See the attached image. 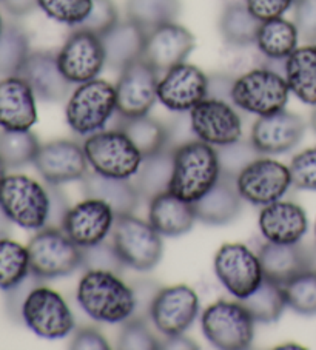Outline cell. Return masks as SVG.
I'll return each instance as SVG.
<instances>
[{"label": "cell", "instance_id": "cell-43", "mask_svg": "<svg viewBox=\"0 0 316 350\" xmlns=\"http://www.w3.org/2000/svg\"><path fill=\"white\" fill-rule=\"evenodd\" d=\"M118 347L124 350H155L161 347L153 332L150 330L147 319L130 318L122 323Z\"/></svg>", "mask_w": 316, "mask_h": 350}, {"label": "cell", "instance_id": "cell-45", "mask_svg": "<svg viewBox=\"0 0 316 350\" xmlns=\"http://www.w3.org/2000/svg\"><path fill=\"white\" fill-rule=\"evenodd\" d=\"M119 22V11L113 0H93L88 16L82 23L71 29H83L102 38Z\"/></svg>", "mask_w": 316, "mask_h": 350}, {"label": "cell", "instance_id": "cell-13", "mask_svg": "<svg viewBox=\"0 0 316 350\" xmlns=\"http://www.w3.org/2000/svg\"><path fill=\"white\" fill-rule=\"evenodd\" d=\"M157 83L159 73L145 59H137L124 70L116 87L118 114L120 118L131 119L147 116L157 100Z\"/></svg>", "mask_w": 316, "mask_h": 350}, {"label": "cell", "instance_id": "cell-32", "mask_svg": "<svg viewBox=\"0 0 316 350\" xmlns=\"http://www.w3.org/2000/svg\"><path fill=\"white\" fill-rule=\"evenodd\" d=\"M173 176V150H162L142 159L135 176V187L141 199L150 202L155 196L168 191Z\"/></svg>", "mask_w": 316, "mask_h": 350}, {"label": "cell", "instance_id": "cell-38", "mask_svg": "<svg viewBox=\"0 0 316 350\" xmlns=\"http://www.w3.org/2000/svg\"><path fill=\"white\" fill-rule=\"evenodd\" d=\"M39 148V139L31 130L0 131V159L7 168H19L34 162Z\"/></svg>", "mask_w": 316, "mask_h": 350}, {"label": "cell", "instance_id": "cell-12", "mask_svg": "<svg viewBox=\"0 0 316 350\" xmlns=\"http://www.w3.org/2000/svg\"><path fill=\"white\" fill-rule=\"evenodd\" d=\"M290 185L291 176L289 167L272 158L259 156L236 174V187L241 198L258 207L282 199Z\"/></svg>", "mask_w": 316, "mask_h": 350}, {"label": "cell", "instance_id": "cell-37", "mask_svg": "<svg viewBox=\"0 0 316 350\" xmlns=\"http://www.w3.org/2000/svg\"><path fill=\"white\" fill-rule=\"evenodd\" d=\"M29 38L14 22L3 23L0 31V76H19L29 56Z\"/></svg>", "mask_w": 316, "mask_h": 350}, {"label": "cell", "instance_id": "cell-4", "mask_svg": "<svg viewBox=\"0 0 316 350\" xmlns=\"http://www.w3.org/2000/svg\"><path fill=\"white\" fill-rule=\"evenodd\" d=\"M0 205L13 224L22 228L38 232L48 226L51 207L48 187L25 174H10L2 180Z\"/></svg>", "mask_w": 316, "mask_h": 350}, {"label": "cell", "instance_id": "cell-7", "mask_svg": "<svg viewBox=\"0 0 316 350\" xmlns=\"http://www.w3.org/2000/svg\"><path fill=\"white\" fill-rule=\"evenodd\" d=\"M290 88L285 77L272 66H259L236 77L232 90V104L242 111L269 116L281 111L289 102Z\"/></svg>", "mask_w": 316, "mask_h": 350}, {"label": "cell", "instance_id": "cell-59", "mask_svg": "<svg viewBox=\"0 0 316 350\" xmlns=\"http://www.w3.org/2000/svg\"><path fill=\"white\" fill-rule=\"evenodd\" d=\"M310 126H312V130L315 131V135H316V105L313 108L312 114H310Z\"/></svg>", "mask_w": 316, "mask_h": 350}, {"label": "cell", "instance_id": "cell-48", "mask_svg": "<svg viewBox=\"0 0 316 350\" xmlns=\"http://www.w3.org/2000/svg\"><path fill=\"white\" fill-rule=\"evenodd\" d=\"M293 21L300 38L316 44V0H295Z\"/></svg>", "mask_w": 316, "mask_h": 350}, {"label": "cell", "instance_id": "cell-21", "mask_svg": "<svg viewBox=\"0 0 316 350\" xmlns=\"http://www.w3.org/2000/svg\"><path fill=\"white\" fill-rule=\"evenodd\" d=\"M193 34L184 25L170 22L147 34L142 59L157 73H166L176 65L184 64L194 50Z\"/></svg>", "mask_w": 316, "mask_h": 350}, {"label": "cell", "instance_id": "cell-62", "mask_svg": "<svg viewBox=\"0 0 316 350\" xmlns=\"http://www.w3.org/2000/svg\"><path fill=\"white\" fill-rule=\"evenodd\" d=\"M315 237H316V222H315Z\"/></svg>", "mask_w": 316, "mask_h": 350}, {"label": "cell", "instance_id": "cell-10", "mask_svg": "<svg viewBox=\"0 0 316 350\" xmlns=\"http://www.w3.org/2000/svg\"><path fill=\"white\" fill-rule=\"evenodd\" d=\"M22 321L45 340H60L75 330V317L65 298L45 286H36L22 307Z\"/></svg>", "mask_w": 316, "mask_h": 350}, {"label": "cell", "instance_id": "cell-50", "mask_svg": "<svg viewBox=\"0 0 316 350\" xmlns=\"http://www.w3.org/2000/svg\"><path fill=\"white\" fill-rule=\"evenodd\" d=\"M131 288H133V293H135V299H136L135 313H133L131 318L148 319L151 306H153L156 295L159 293L162 287L159 284H156L155 281L139 280L137 282H135V284L131 286Z\"/></svg>", "mask_w": 316, "mask_h": 350}, {"label": "cell", "instance_id": "cell-17", "mask_svg": "<svg viewBox=\"0 0 316 350\" xmlns=\"http://www.w3.org/2000/svg\"><path fill=\"white\" fill-rule=\"evenodd\" d=\"M33 164L47 184L57 187L82 180L90 172L83 147L70 139H57L40 146Z\"/></svg>", "mask_w": 316, "mask_h": 350}, {"label": "cell", "instance_id": "cell-57", "mask_svg": "<svg viewBox=\"0 0 316 350\" xmlns=\"http://www.w3.org/2000/svg\"><path fill=\"white\" fill-rule=\"evenodd\" d=\"M11 226H13V221L8 218V215L5 213L3 207L0 205V239H5L10 237Z\"/></svg>", "mask_w": 316, "mask_h": 350}, {"label": "cell", "instance_id": "cell-39", "mask_svg": "<svg viewBox=\"0 0 316 350\" xmlns=\"http://www.w3.org/2000/svg\"><path fill=\"white\" fill-rule=\"evenodd\" d=\"M29 273L31 270L27 247L8 238L0 239V288L8 291Z\"/></svg>", "mask_w": 316, "mask_h": 350}, {"label": "cell", "instance_id": "cell-51", "mask_svg": "<svg viewBox=\"0 0 316 350\" xmlns=\"http://www.w3.org/2000/svg\"><path fill=\"white\" fill-rule=\"evenodd\" d=\"M250 13L261 22L282 17L293 7L295 0H244Z\"/></svg>", "mask_w": 316, "mask_h": 350}, {"label": "cell", "instance_id": "cell-24", "mask_svg": "<svg viewBox=\"0 0 316 350\" xmlns=\"http://www.w3.org/2000/svg\"><path fill=\"white\" fill-rule=\"evenodd\" d=\"M36 94L21 76L0 81V126L3 130H31L38 122Z\"/></svg>", "mask_w": 316, "mask_h": 350}, {"label": "cell", "instance_id": "cell-34", "mask_svg": "<svg viewBox=\"0 0 316 350\" xmlns=\"http://www.w3.org/2000/svg\"><path fill=\"white\" fill-rule=\"evenodd\" d=\"M122 119V122L119 124L118 129L122 130L130 137V141L135 144L142 158H147V156L159 153L167 148L170 130L159 120L150 118L148 114L131 119Z\"/></svg>", "mask_w": 316, "mask_h": 350}, {"label": "cell", "instance_id": "cell-23", "mask_svg": "<svg viewBox=\"0 0 316 350\" xmlns=\"http://www.w3.org/2000/svg\"><path fill=\"white\" fill-rule=\"evenodd\" d=\"M258 226L269 243L295 244L307 233L308 219L301 205L279 199L261 208Z\"/></svg>", "mask_w": 316, "mask_h": 350}, {"label": "cell", "instance_id": "cell-25", "mask_svg": "<svg viewBox=\"0 0 316 350\" xmlns=\"http://www.w3.org/2000/svg\"><path fill=\"white\" fill-rule=\"evenodd\" d=\"M242 201L244 199L236 187V176L221 172L216 184L193 205L198 221L209 226H226L238 218Z\"/></svg>", "mask_w": 316, "mask_h": 350}, {"label": "cell", "instance_id": "cell-28", "mask_svg": "<svg viewBox=\"0 0 316 350\" xmlns=\"http://www.w3.org/2000/svg\"><path fill=\"white\" fill-rule=\"evenodd\" d=\"M81 183L85 198H96L108 204L116 218L135 213L141 201L135 183L130 179L103 176L91 170L85 174Z\"/></svg>", "mask_w": 316, "mask_h": 350}, {"label": "cell", "instance_id": "cell-3", "mask_svg": "<svg viewBox=\"0 0 316 350\" xmlns=\"http://www.w3.org/2000/svg\"><path fill=\"white\" fill-rule=\"evenodd\" d=\"M118 111L116 87L103 79L79 83L65 107V119L79 136H90L105 129Z\"/></svg>", "mask_w": 316, "mask_h": 350}, {"label": "cell", "instance_id": "cell-14", "mask_svg": "<svg viewBox=\"0 0 316 350\" xmlns=\"http://www.w3.org/2000/svg\"><path fill=\"white\" fill-rule=\"evenodd\" d=\"M192 133L199 141L224 147L242 137V119L232 102L207 98L190 110Z\"/></svg>", "mask_w": 316, "mask_h": 350}, {"label": "cell", "instance_id": "cell-19", "mask_svg": "<svg viewBox=\"0 0 316 350\" xmlns=\"http://www.w3.org/2000/svg\"><path fill=\"white\" fill-rule=\"evenodd\" d=\"M116 215L108 204L96 198H85L70 207L62 221V230L82 249L107 241L113 232Z\"/></svg>", "mask_w": 316, "mask_h": 350}, {"label": "cell", "instance_id": "cell-55", "mask_svg": "<svg viewBox=\"0 0 316 350\" xmlns=\"http://www.w3.org/2000/svg\"><path fill=\"white\" fill-rule=\"evenodd\" d=\"M0 2L11 16L16 17L27 16L33 13L36 8H39L38 0H0Z\"/></svg>", "mask_w": 316, "mask_h": 350}, {"label": "cell", "instance_id": "cell-53", "mask_svg": "<svg viewBox=\"0 0 316 350\" xmlns=\"http://www.w3.org/2000/svg\"><path fill=\"white\" fill-rule=\"evenodd\" d=\"M235 77L222 73H215L209 76V93H207V98L211 99H221L232 102V90H233Z\"/></svg>", "mask_w": 316, "mask_h": 350}, {"label": "cell", "instance_id": "cell-26", "mask_svg": "<svg viewBox=\"0 0 316 350\" xmlns=\"http://www.w3.org/2000/svg\"><path fill=\"white\" fill-rule=\"evenodd\" d=\"M196 221L194 205L172 191H163L150 201L148 222L161 237H182L192 230Z\"/></svg>", "mask_w": 316, "mask_h": 350}, {"label": "cell", "instance_id": "cell-6", "mask_svg": "<svg viewBox=\"0 0 316 350\" xmlns=\"http://www.w3.org/2000/svg\"><path fill=\"white\" fill-rule=\"evenodd\" d=\"M82 147L91 170L103 176L135 178L144 159L120 129L93 133L87 136Z\"/></svg>", "mask_w": 316, "mask_h": 350}, {"label": "cell", "instance_id": "cell-35", "mask_svg": "<svg viewBox=\"0 0 316 350\" xmlns=\"http://www.w3.org/2000/svg\"><path fill=\"white\" fill-rule=\"evenodd\" d=\"M261 23L263 22L250 13L246 2H230L221 14L220 31L226 44H254Z\"/></svg>", "mask_w": 316, "mask_h": 350}, {"label": "cell", "instance_id": "cell-1", "mask_svg": "<svg viewBox=\"0 0 316 350\" xmlns=\"http://www.w3.org/2000/svg\"><path fill=\"white\" fill-rule=\"evenodd\" d=\"M76 299L90 318L99 323H125L135 313L133 288L119 275L103 270H87L77 284Z\"/></svg>", "mask_w": 316, "mask_h": 350}, {"label": "cell", "instance_id": "cell-54", "mask_svg": "<svg viewBox=\"0 0 316 350\" xmlns=\"http://www.w3.org/2000/svg\"><path fill=\"white\" fill-rule=\"evenodd\" d=\"M48 191H50L51 207H50V219H48L47 227H62V221L66 212L70 210V204L62 191L57 189V185L48 184Z\"/></svg>", "mask_w": 316, "mask_h": 350}, {"label": "cell", "instance_id": "cell-22", "mask_svg": "<svg viewBox=\"0 0 316 350\" xmlns=\"http://www.w3.org/2000/svg\"><path fill=\"white\" fill-rule=\"evenodd\" d=\"M19 76L31 87L36 98L44 102H60L70 94L71 82L60 70L57 53H29Z\"/></svg>", "mask_w": 316, "mask_h": 350}, {"label": "cell", "instance_id": "cell-15", "mask_svg": "<svg viewBox=\"0 0 316 350\" xmlns=\"http://www.w3.org/2000/svg\"><path fill=\"white\" fill-rule=\"evenodd\" d=\"M59 66L71 83H85L97 79L105 66L102 39L83 29H71L57 53Z\"/></svg>", "mask_w": 316, "mask_h": 350}, {"label": "cell", "instance_id": "cell-11", "mask_svg": "<svg viewBox=\"0 0 316 350\" xmlns=\"http://www.w3.org/2000/svg\"><path fill=\"white\" fill-rule=\"evenodd\" d=\"M213 269L221 284L239 301L247 298L264 278L258 253L241 243L221 245L215 255Z\"/></svg>", "mask_w": 316, "mask_h": 350}, {"label": "cell", "instance_id": "cell-42", "mask_svg": "<svg viewBox=\"0 0 316 350\" xmlns=\"http://www.w3.org/2000/svg\"><path fill=\"white\" fill-rule=\"evenodd\" d=\"M38 5L54 22L75 28L88 16L93 0H38Z\"/></svg>", "mask_w": 316, "mask_h": 350}, {"label": "cell", "instance_id": "cell-8", "mask_svg": "<svg viewBox=\"0 0 316 350\" xmlns=\"http://www.w3.org/2000/svg\"><path fill=\"white\" fill-rule=\"evenodd\" d=\"M254 319L241 303L220 299L200 315V327L211 346L222 350H244L254 340Z\"/></svg>", "mask_w": 316, "mask_h": 350}, {"label": "cell", "instance_id": "cell-2", "mask_svg": "<svg viewBox=\"0 0 316 350\" xmlns=\"http://www.w3.org/2000/svg\"><path fill=\"white\" fill-rule=\"evenodd\" d=\"M221 176L218 152L210 144L188 141L173 148V176L168 191L187 202H196Z\"/></svg>", "mask_w": 316, "mask_h": 350}, {"label": "cell", "instance_id": "cell-33", "mask_svg": "<svg viewBox=\"0 0 316 350\" xmlns=\"http://www.w3.org/2000/svg\"><path fill=\"white\" fill-rule=\"evenodd\" d=\"M241 303L254 321L263 324L276 323L287 307L282 284L267 276L263 278L261 284L247 298L241 299Z\"/></svg>", "mask_w": 316, "mask_h": 350}, {"label": "cell", "instance_id": "cell-30", "mask_svg": "<svg viewBox=\"0 0 316 350\" xmlns=\"http://www.w3.org/2000/svg\"><path fill=\"white\" fill-rule=\"evenodd\" d=\"M284 77L290 93L307 105H316V44L298 46L284 60Z\"/></svg>", "mask_w": 316, "mask_h": 350}, {"label": "cell", "instance_id": "cell-44", "mask_svg": "<svg viewBox=\"0 0 316 350\" xmlns=\"http://www.w3.org/2000/svg\"><path fill=\"white\" fill-rule=\"evenodd\" d=\"M216 152L218 158H220L221 172L232 174V176H236L250 162L258 159L261 156L258 150L254 148L252 141L244 142L241 139L233 144H228V146L218 147Z\"/></svg>", "mask_w": 316, "mask_h": 350}, {"label": "cell", "instance_id": "cell-5", "mask_svg": "<svg viewBox=\"0 0 316 350\" xmlns=\"http://www.w3.org/2000/svg\"><path fill=\"white\" fill-rule=\"evenodd\" d=\"M29 270L40 280L68 276L82 267L83 250L68 238L62 228L44 227L27 245Z\"/></svg>", "mask_w": 316, "mask_h": 350}, {"label": "cell", "instance_id": "cell-49", "mask_svg": "<svg viewBox=\"0 0 316 350\" xmlns=\"http://www.w3.org/2000/svg\"><path fill=\"white\" fill-rule=\"evenodd\" d=\"M40 278H38L33 273H29L25 280L21 281L19 284L8 288L7 297H5V303H7V310L10 313V317L13 319H22V307L25 299L28 297V293L33 291L36 286H39Z\"/></svg>", "mask_w": 316, "mask_h": 350}, {"label": "cell", "instance_id": "cell-56", "mask_svg": "<svg viewBox=\"0 0 316 350\" xmlns=\"http://www.w3.org/2000/svg\"><path fill=\"white\" fill-rule=\"evenodd\" d=\"M159 349H173V350H196L199 346L190 338H187L185 334L176 335V336H167L166 341H161Z\"/></svg>", "mask_w": 316, "mask_h": 350}, {"label": "cell", "instance_id": "cell-60", "mask_svg": "<svg viewBox=\"0 0 316 350\" xmlns=\"http://www.w3.org/2000/svg\"><path fill=\"white\" fill-rule=\"evenodd\" d=\"M278 349H301V346H296V344H282Z\"/></svg>", "mask_w": 316, "mask_h": 350}, {"label": "cell", "instance_id": "cell-16", "mask_svg": "<svg viewBox=\"0 0 316 350\" xmlns=\"http://www.w3.org/2000/svg\"><path fill=\"white\" fill-rule=\"evenodd\" d=\"M198 315L199 297L185 284L162 287L150 310V319L155 327L166 336L185 334Z\"/></svg>", "mask_w": 316, "mask_h": 350}, {"label": "cell", "instance_id": "cell-29", "mask_svg": "<svg viewBox=\"0 0 316 350\" xmlns=\"http://www.w3.org/2000/svg\"><path fill=\"white\" fill-rule=\"evenodd\" d=\"M101 39L105 51V65L114 71H120L144 56L147 33L127 19L119 21Z\"/></svg>", "mask_w": 316, "mask_h": 350}, {"label": "cell", "instance_id": "cell-46", "mask_svg": "<svg viewBox=\"0 0 316 350\" xmlns=\"http://www.w3.org/2000/svg\"><path fill=\"white\" fill-rule=\"evenodd\" d=\"M83 250V262L82 267L87 270H103L111 271V273L120 275L125 269V264L118 255L113 243L108 244L107 241L99 243L96 245L87 247Z\"/></svg>", "mask_w": 316, "mask_h": 350}, {"label": "cell", "instance_id": "cell-52", "mask_svg": "<svg viewBox=\"0 0 316 350\" xmlns=\"http://www.w3.org/2000/svg\"><path fill=\"white\" fill-rule=\"evenodd\" d=\"M70 349L75 350H108L110 344H108L107 338L103 336L99 330L94 327H81L75 332L71 341Z\"/></svg>", "mask_w": 316, "mask_h": 350}, {"label": "cell", "instance_id": "cell-36", "mask_svg": "<svg viewBox=\"0 0 316 350\" xmlns=\"http://www.w3.org/2000/svg\"><path fill=\"white\" fill-rule=\"evenodd\" d=\"M127 19L145 33L166 23L176 22L181 13V0H127Z\"/></svg>", "mask_w": 316, "mask_h": 350}, {"label": "cell", "instance_id": "cell-58", "mask_svg": "<svg viewBox=\"0 0 316 350\" xmlns=\"http://www.w3.org/2000/svg\"><path fill=\"white\" fill-rule=\"evenodd\" d=\"M7 170H8L7 165H5L2 159H0V184H2V180L7 178Z\"/></svg>", "mask_w": 316, "mask_h": 350}, {"label": "cell", "instance_id": "cell-9", "mask_svg": "<svg viewBox=\"0 0 316 350\" xmlns=\"http://www.w3.org/2000/svg\"><path fill=\"white\" fill-rule=\"evenodd\" d=\"M111 234V243L125 267L150 271L159 264L163 252L162 237L148 221L139 219L135 215L119 216Z\"/></svg>", "mask_w": 316, "mask_h": 350}, {"label": "cell", "instance_id": "cell-20", "mask_svg": "<svg viewBox=\"0 0 316 350\" xmlns=\"http://www.w3.org/2000/svg\"><path fill=\"white\" fill-rule=\"evenodd\" d=\"M306 133V120L284 108L253 124L250 141L261 154H282L293 150Z\"/></svg>", "mask_w": 316, "mask_h": 350}, {"label": "cell", "instance_id": "cell-47", "mask_svg": "<svg viewBox=\"0 0 316 350\" xmlns=\"http://www.w3.org/2000/svg\"><path fill=\"white\" fill-rule=\"evenodd\" d=\"M289 170L291 185L300 190L316 191V147L304 150L291 158Z\"/></svg>", "mask_w": 316, "mask_h": 350}, {"label": "cell", "instance_id": "cell-18", "mask_svg": "<svg viewBox=\"0 0 316 350\" xmlns=\"http://www.w3.org/2000/svg\"><path fill=\"white\" fill-rule=\"evenodd\" d=\"M209 76L192 64H181L163 73L157 83V100L170 111L190 113L207 99Z\"/></svg>", "mask_w": 316, "mask_h": 350}, {"label": "cell", "instance_id": "cell-40", "mask_svg": "<svg viewBox=\"0 0 316 350\" xmlns=\"http://www.w3.org/2000/svg\"><path fill=\"white\" fill-rule=\"evenodd\" d=\"M282 287L287 307L304 317L316 315V270L302 271Z\"/></svg>", "mask_w": 316, "mask_h": 350}, {"label": "cell", "instance_id": "cell-27", "mask_svg": "<svg viewBox=\"0 0 316 350\" xmlns=\"http://www.w3.org/2000/svg\"><path fill=\"white\" fill-rule=\"evenodd\" d=\"M264 276L285 284L291 278L312 269V255L301 243L276 244L265 241L258 252Z\"/></svg>", "mask_w": 316, "mask_h": 350}, {"label": "cell", "instance_id": "cell-61", "mask_svg": "<svg viewBox=\"0 0 316 350\" xmlns=\"http://www.w3.org/2000/svg\"><path fill=\"white\" fill-rule=\"evenodd\" d=\"M2 28H3V21H2V16H0V31H2Z\"/></svg>", "mask_w": 316, "mask_h": 350}, {"label": "cell", "instance_id": "cell-31", "mask_svg": "<svg viewBox=\"0 0 316 350\" xmlns=\"http://www.w3.org/2000/svg\"><path fill=\"white\" fill-rule=\"evenodd\" d=\"M298 40L300 34L295 23L278 17L261 23L254 44L269 62H282L296 50Z\"/></svg>", "mask_w": 316, "mask_h": 350}, {"label": "cell", "instance_id": "cell-41", "mask_svg": "<svg viewBox=\"0 0 316 350\" xmlns=\"http://www.w3.org/2000/svg\"><path fill=\"white\" fill-rule=\"evenodd\" d=\"M269 65L256 44H224L221 51V71L226 75L233 76L235 79L242 75L248 73L259 66Z\"/></svg>", "mask_w": 316, "mask_h": 350}]
</instances>
